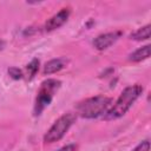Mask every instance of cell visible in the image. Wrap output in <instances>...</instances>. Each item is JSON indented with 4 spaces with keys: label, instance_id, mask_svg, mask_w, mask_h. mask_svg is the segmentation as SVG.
Segmentation results:
<instances>
[{
    "label": "cell",
    "instance_id": "1",
    "mask_svg": "<svg viewBox=\"0 0 151 151\" xmlns=\"http://www.w3.org/2000/svg\"><path fill=\"white\" fill-rule=\"evenodd\" d=\"M142 93H143V86L139 84H134L125 87L120 93L119 98L116 100V103L112 104L110 110L104 114V119L113 120L125 116L126 112L131 109V106L136 103V100L140 97Z\"/></svg>",
    "mask_w": 151,
    "mask_h": 151
},
{
    "label": "cell",
    "instance_id": "2",
    "mask_svg": "<svg viewBox=\"0 0 151 151\" xmlns=\"http://www.w3.org/2000/svg\"><path fill=\"white\" fill-rule=\"evenodd\" d=\"M112 106V99L106 96L87 98L77 105V112L85 119H94L105 114Z\"/></svg>",
    "mask_w": 151,
    "mask_h": 151
},
{
    "label": "cell",
    "instance_id": "3",
    "mask_svg": "<svg viewBox=\"0 0 151 151\" xmlns=\"http://www.w3.org/2000/svg\"><path fill=\"white\" fill-rule=\"evenodd\" d=\"M60 85H61V81L57 79H47L41 83L38 90V93H37V98H35V104H34V110H33L34 116H40L41 112L51 104Z\"/></svg>",
    "mask_w": 151,
    "mask_h": 151
},
{
    "label": "cell",
    "instance_id": "4",
    "mask_svg": "<svg viewBox=\"0 0 151 151\" xmlns=\"http://www.w3.org/2000/svg\"><path fill=\"white\" fill-rule=\"evenodd\" d=\"M74 120H76V116L73 113H65L61 117H59L48 129V131L45 133L44 142L52 144L60 140L65 136V133L70 130V127L73 125Z\"/></svg>",
    "mask_w": 151,
    "mask_h": 151
},
{
    "label": "cell",
    "instance_id": "5",
    "mask_svg": "<svg viewBox=\"0 0 151 151\" xmlns=\"http://www.w3.org/2000/svg\"><path fill=\"white\" fill-rule=\"evenodd\" d=\"M122 35V32L119 31H114V32H109V33H104L98 35L94 40H93V46L99 50V51H104L106 48H109L110 46H112Z\"/></svg>",
    "mask_w": 151,
    "mask_h": 151
},
{
    "label": "cell",
    "instance_id": "6",
    "mask_svg": "<svg viewBox=\"0 0 151 151\" xmlns=\"http://www.w3.org/2000/svg\"><path fill=\"white\" fill-rule=\"evenodd\" d=\"M70 8H61L57 14H54L53 17H51L46 24H45V29L47 32L54 31L59 27H61L64 24H66V21L70 18Z\"/></svg>",
    "mask_w": 151,
    "mask_h": 151
},
{
    "label": "cell",
    "instance_id": "7",
    "mask_svg": "<svg viewBox=\"0 0 151 151\" xmlns=\"http://www.w3.org/2000/svg\"><path fill=\"white\" fill-rule=\"evenodd\" d=\"M150 53H151V46L150 45H145L143 47H139L134 52H132L129 55V60L132 61V63H139L142 60L147 59L150 57Z\"/></svg>",
    "mask_w": 151,
    "mask_h": 151
},
{
    "label": "cell",
    "instance_id": "8",
    "mask_svg": "<svg viewBox=\"0 0 151 151\" xmlns=\"http://www.w3.org/2000/svg\"><path fill=\"white\" fill-rule=\"evenodd\" d=\"M65 66V60L64 59H52L47 61L44 66V74H53L55 72H59L61 68Z\"/></svg>",
    "mask_w": 151,
    "mask_h": 151
},
{
    "label": "cell",
    "instance_id": "9",
    "mask_svg": "<svg viewBox=\"0 0 151 151\" xmlns=\"http://www.w3.org/2000/svg\"><path fill=\"white\" fill-rule=\"evenodd\" d=\"M150 31H151V25L147 24V25L138 28L133 33H131L130 38L133 40H147L150 38Z\"/></svg>",
    "mask_w": 151,
    "mask_h": 151
},
{
    "label": "cell",
    "instance_id": "10",
    "mask_svg": "<svg viewBox=\"0 0 151 151\" xmlns=\"http://www.w3.org/2000/svg\"><path fill=\"white\" fill-rule=\"evenodd\" d=\"M26 68H27V72H28L29 78H33V77L37 74L38 70H39V60H38L37 58L32 59V60H31V63L26 66Z\"/></svg>",
    "mask_w": 151,
    "mask_h": 151
},
{
    "label": "cell",
    "instance_id": "11",
    "mask_svg": "<svg viewBox=\"0 0 151 151\" xmlns=\"http://www.w3.org/2000/svg\"><path fill=\"white\" fill-rule=\"evenodd\" d=\"M8 74L14 80H19V79H21L24 77L22 71L20 68H18V67H11V68H8Z\"/></svg>",
    "mask_w": 151,
    "mask_h": 151
},
{
    "label": "cell",
    "instance_id": "12",
    "mask_svg": "<svg viewBox=\"0 0 151 151\" xmlns=\"http://www.w3.org/2000/svg\"><path fill=\"white\" fill-rule=\"evenodd\" d=\"M132 151H150V142L147 139L140 142Z\"/></svg>",
    "mask_w": 151,
    "mask_h": 151
},
{
    "label": "cell",
    "instance_id": "13",
    "mask_svg": "<svg viewBox=\"0 0 151 151\" xmlns=\"http://www.w3.org/2000/svg\"><path fill=\"white\" fill-rule=\"evenodd\" d=\"M76 150H77L76 144H67V145H64L63 147H60L58 151H76Z\"/></svg>",
    "mask_w": 151,
    "mask_h": 151
},
{
    "label": "cell",
    "instance_id": "14",
    "mask_svg": "<svg viewBox=\"0 0 151 151\" xmlns=\"http://www.w3.org/2000/svg\"><path fill=\"white\" fill-rule=\"evenodd\" d=\"M4 46H5V42H4L2 40H0V51L4 48Z\"/></svg>",
    "mask_w": 151,
    "mask_h": 151
}]
</instances>
